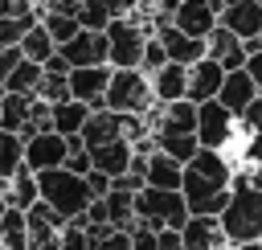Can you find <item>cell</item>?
I'll list each match as a JSON object with an SVG mask.
<instances>
[{
    "label": "cell",
    "instance_id": "cb8c5ba5",
    "mask_svg": "<svg viewBox=\"0 0 262 250\" xmlns=\"http://www.w3.org/2000/svg\"><path fill=\"white\" fill-rule=\"evenodd\" d=\"M0 246L4 250H29V217L25 209H4L0 213Z\"/></svg>",
    "mask_w": 262,
    "mask_h": 250
},
{
    "label": "cell",
    "instance_id": "8992f818",
    "mask_svg": "<svg viewBox=\"0 0 262 250\" xmlns=\"http://www.w3.org/2000/svg\"><path fill=\"white\" fill-rule=\"evenodd\" d=\"M237 135H242V127H237V115H233L229 107H221L217 98L196 102V143H201V148L225 152Z\"/></svg>",
    "mask_w": 262,
    "mask_h": 250
},
{
    "label": "cell",
    "instance_id": "484cf974",
    "mask_svg": "<svg viewBox=\"0 0 262 250\" xmlns=\"http://www.w3.org/2000/svg\"><path fill=\"white\" fill-rule=\"evenodd\" d=\"M37 197H41V189H37V172H33V168H20L16 176H8V184H4V201H8L12 209H29Z\"/></svg>",
    "mask_w": 262,
    "mask_h": 250
},
{
    "label": "cell",
    "instance_id": "5b68a950",
    "mask_svg": "<svg viewBox=\"0 0 262 250\" xmlns=\"http://www.w3.org/2000/svg\"><path fill=\"white\" fill-rule=\"evenodd\" d=\"M102 102H106L111 111H119V115H143V111L156 102L151 78H147L139 66H127V70H115V66H111V82H106Z\"/></svg>",
    "mask_w": 262,
    "mask_h": 250
},
{
    "label": "cell",
    "instance_id": "3957f363",
    "mask_svg": "<svg viewBox=\"0 0 262 250\" xmlns=\"http://www.w3.org/2000/svg\"><path fill=\"white\" fill-rule=\"evenodd\" d=\"M188 221V205L180 189H151L143 184L135 193V225L147 230H180Z\"/></svg>",
    "mask_w": 262,
    "mask_h": 250
},
{
    "label": "cell",
    "instance_id": "d6a6232c",
    "mask_svg": "<svg viewBox=\"0 0 262 250\" xmlns=\"http://www.w3.org/2000/svg\"><path fill=\"white\" fill-rule=\"evenodd\" d=\"M57 250H90L86 225H82V221H66V230H61V246H57Z\"/></svg>",
    "mask_w": 262,
    "mask_h": 250
},
{
    "label": "cell",
    "instance_id": "7bdbcfd3",
    "mask_svg": "<svg viewBox=\"0 0 262 250\" xmlns=\"http://www.w3.org/2000/svg\"><path fill=\"white\" fill-rule=\"evenodd\" d=\"M246 74H250V78H254V82H258V90H262V49H258V53H250V57H246Z\"/></svg>",
    "mask_w": 262,
    "mask_h": 250
},
{
    "label": "cell",
    "instance_id": "d6986e66",
    "mask_svg": "<svg viewBox=\"0 0 262 250\" xmlns=\"http://www.w3.org/2000/svg\"><path fill=\"white\" fill-rule=\"evenodd\" d=\"M90 164L115 180V176H123V172L131 168V143H127L123 135H119V139H106V143H94V148H90Z\"/></svg>",
    "mask_w": 262,
    "mask_h": 250
},
{
    "label": "cell",
    "instance_id": "9a60e30c",
    "mask_svg": "<svg viewBox=\"0 0 262 250\" xmlns=\"http://www.w3.org/2000/svg\"><path fill=\"white\" fill-rule=\"evenodd\" d=\"M221 82H225V66H221V61H213V57H201V61H192V66H188V94H184V98H192V102L217 98Z\"/></svg>",
    "mask_w": 262,
    "mask_h": 250
},
{
    "label": "cell",
    "instance_id": "d590c367",
    "mask_svg": "<svg viewBox=\"0 0 262 250\" xmlns=\"http://www.w3.org/2000/svg\"><path fill=\"white\" fill-rule=\"evenodd\" d=\"M242 164H254V168H262V131H250V135H246Z\"/></svg>",
    "mask_w": 262,
    "mask_h": 250
},
{
    "label": "cell",
    "instance_id": "bcb514c9",
    "mask_svg": "<svg viewBox=\"0 0 262 250\" xmlns=\"http://www.w3.org/2000/svg\"><path fill=\"white\" fill-rule=\"evenodd\" d=\"M0 98H4V82H0Z\"/></svg>",
    "mask_w": 262,
    "mask_h": 250
},
{
    "label": "cell",
    "instance_id": "30bf717a",
    "mask_svg": "<svg viewBox=\"0 0 262 250\" xmlns=\"http://www.w3.org/2000/svg\"><path fill=\"white\" fill-rule=\"evenodd\" d=\"M106 82H111V66H74L70 70V98H82L90 111L106 107L102 94H106Z\"/></svg>",
    "mask_w": 262,
    "mask_h": 250
},
{
    "label": "cell",
    "instance_id": "1f68e13d",
    "mask_svg": "<svg viewBox=\"0 0 262 250\" xmlns=\"http://www.w3.org/2000/svg\"><path fill=\"white\" fill-rule=\"evenodd\" d=\"M41 25L49 29V37H53L57 45H66V41L82 29V20H78V16H66V12H41Z\"/></svg>",
    "mask_w": 262,
    "mask_h": 250
},
{
    "label": "cell",
    "instance_id": "603a6c76",
    "mask_svg": "<svg viewBox=\"0 0 262 250\" xmlns=\"http://www.w3.org/2000/svg\"><path fill=\"white\" fill-rule=\"evenodd\" d=\"M86 119H90V107H86L82 98H61V102H53V131H61V135H82Z\"/></svg>",
    "mask_w": 262,
    "mask_h": 250
},
{
    "label": "cell",
    "instance_id": "52a82bcc",
    "mask_svg": "<svg viewBox=\"0 0 262 250\" xmlns=\"http://www.w3.org/2000/svg\"><path fill=\"white\" fill-rule=\"evenodd\" d=\"M151 33L160 37V45H164L168 61L192 66V61H201V57H205V37H192V33L176 29V25H172V16H151Z\"/></svg>",
    "mask_w": 262,
    "mask_h": 250
},
{
    "label": "cell",
    "instance_id": "4fadbf2b",
    "mask_svg": "<svg viewBox=\"0 0 262 250\" xmlns=\"http://www.w3.org/2000/svg\"><path fill=\"white\" fill-rule=\"evenodd\" d=\"M205 57H213V61H221L225 70H242L246 66V41L237 37V33H229L221 20L209 29V37H205Z\"/></svg>",
    "mask_w": 262,
    "mask_h": 250
},
{
    "label": "cell",
    "instance_id": "44dd1931",
    "mask_svg": "<svg viewBox=\"0 0 262 250\" xmlns=\"http://www.w3.org/2000/svg\"><path fill=\"white\" fill-rule=\"evenodd\" d=\"M143 180H147L151 189H180V180H184V164L156 148V152L147 156V164H143Z\"/></svg>",
    "mask_w": 262,
    "mask_h": 250
},
{
    "label": "cell",
    "instance_id": "7dc6e473",
    "mask_svg": "<svg viewBox=\"0 0 262 250\" xmlns=\"http://www.w3.org/2000/svg\"><path fill=\"white\" fill-rule=\"evenodd\" d=\"M0 250H4V246H0Z\"/></svg>",
    "mask_w": 262,
    "mask_h": 250
},
{
    "label": "cell",
    "instance_id": "e575fe53",
    "mask_svg": "<svg viewBox=\"0 0 262 250\" xmlns=\"http://www.w3.org/2000/svg\"><path fill=\"white\" fill-rule=\"evenodd\" d=\"M237 127H242V135H250V131H262V90H258V98L237 115Z\"/></svg>",
    "mask_w": 262,
    "mask_h": 250
},
{
    "label": "cell",
    "instance_id": "5bb4252c",
    "mask_svg": "<svg viewBox=\"0 0 262 250\" xmlns=\"http://www.w3.org/2000/svg\"><path fill=\"white\" fill-rule=\"evenodd\" d=\"M229 33H237L242 41L262 33V0H225L221 16H217Z\"/></svg>",
    "mask_w": 262,
    "mask_h": 250
},
{
    "label": "cell",
    "instance_id": "8fae6325",
    "mask_svg": "<svg viewBox=\"0 0 262 250\" xmlns=\"http://www.w3.org/2000/svg\"><path fill=\"white\" fill-rule=\"evenodd\" d=\"M66 164V135L61 131H37L25 139V168L45 172V168H61Z\"/></svg>",
    "mask_w": 262,
    "mask_h": 250
},
{
    "label": "cell",
    "instance_id": "2e32d148",
    "mask_svg": "<svg viewBox=\"0 0 262 250\" xmlns=\"http://www.w3.org/2000/svg\"><path fill=\"white\" fill-rule=\"evenodd\" d=\"M254 98H258V82L246 74V66H242V70H225V82H221V90H217V102L229 107L233 115H242Z\"/></svg>",
    "mask_w": 262,
    "mask_h": 250
},
{
    "label": "cell",
    "instance_id": "ffe728a7",
    "mask_svg": "<svg viewBox=\"0 0 262 250\" xmlns=\"http://www.w3.org/2000/svg\"><path fill=\"white\" fill-rule=\"evenodd\" d=\"M131 12H135V0H82L78 20H82V29H106L111 20L131 16Z\"/></svg>",
    "mask_w": 262,
    "mask_h": 250
},
{
    "label": "cell",
    "instance_id": "83f0119b",
    "mask_svg": "<svg viewBox=\"0 0 262 250\" xmlns=\"http://www.w3.org/2000/svg\"><path fill=\"white\" fill-rule=\"evenodd\" d=\"M20 53H25L29 61H41V66H45V61L57 53V41H53V37H49V29L37 20V25H33V29L20 37Z\"/></svg>",
    "mask_w": 262,
    "mask_h": 250
},
{
    "label": "cell",
    "instance_id": "60d3db41",
    "mask_svg": "<svg viewBox=\"0 0 262 250\" xmlns=\"http://www.w3.org/2000/svg\"><path fill=\"white\" fill-rule=\"evenodd\" d=\"M156 242H160V250H184L180 230H156Z\"/></svg>",
    "mask_w": 262,
    "mask_h": 250
},
{
    "label": "cell",
    "instance_id": "7c38bea8",
    "mask_svg": "<svg viewBox=\"0 0 262 250\" xmlns=\"http://www.w3.org/2000/svg\"><path fill=\"white\" fill-rule=\"evenodd\" d=\"M180 242H184V250H229L221 221L209 213H188V221L180 225Z\"/></svg>",
    "mask_w": 262,
    "mask_h": 250
},
{
    "label": "cell",
    "instance_id": "8d00e7d4",
    "mask_svg": "<svg viewBox=\"0 0 262 250\" xmlns=\"http://www.w3.org/2000/svg\"><path fill=\"white\" fill-rule=\"evenodd\" d=\"M131 250H160V242H156V230H147V225H135V230H131Z\"/></svg>",
    "mask_w": 262,
    "mask_h": 250
},
{
    "label": "cell",
    "instance_id": "4316f807",
    "mask_svg": "<svg viewBox=\"0 0 262 250\" xmlns=\"http://www.w3.org/2000/svg\"><path fill=\"white\" fill-rule=\"evenodd\" d=\"M20 168H25V135L0 127V180L16 176Z\"/></svg>",
    "mask_w": 262,
    "mask_h": 250
},
{
    "label": "cell",
    "instance_id": "b9f144b4",
    "mask_svg": "<svg viewBox=\"0 0 262 250\" xmlns=\"http://www.w3.org/2000/svg\"><path fill=\"white\" fill-rule=\"evenodd\" d=\"M33 12V0H0V16H25Z\"/></svg>",
    "mask_w": 262,
    "mask_h": 250
},
{
    "label": "cell",
    "instance_id": "ab89813d",
    "mask_svg": "<svg viewBox=\"0 0 262 250\" xmlns=\"http://www.w3.org/2000/svg\"><path fill=\"white\" fill-rule=\"evenodd\" d=\"M41 12H66V16H78V12H82V0H49Z\"/></svg>",
    "mask_w": 262,
    "mask_h": 250
},
{
    "label": "cell",
    "instance_id": "74e56055",
    "mask_svg": "<svg viewBox=\"0 0 262 250\" xmlns=\"http://www.w3.org/2000/svg\"><path fill=\"white\" fill-rule=\"evenodd\" d=\"M20 57H25V53H20V45H4V49H0V82L16 70V61H20Z\"/></svg>",
    "mask_w": 262,
    "mask_h": 250
},
{
    "label": "cell",
    "instance_id": "7a4b0ae2",
    "mask_svg": "<svg viewBox=\"0 0 262 250\" xmlns=\"http://www.w3.org/2000/svg\"><path fill=\"white\" fill-rule=\"evenodd\" d=\"M37 189H41V201H49L66 221L82 217V213H86V205L94 201V193H90L86 176L70 172L66 164H61V168H45V172H37Z\"/></svg>",
    "mask_w": 262,
    "mask_h": 250
},
{
    "label": "cell",
    "instance_id": "ee69618b",
    "mask_svg": "<svg viewBox=\"0 0 262 250\" xmlns=\"http://www.w3.org/2000/svg\"><path fill=\"white\" fill-rule=\"evenodd\" d=\"M233 250H262V238H258V242H237Z\"/></svg>",
    "mask_w": 262,
    "mask_h": 250
},
{
    "label": "cell",
    "instance_id": "ba28073f",
    "mask_svg": "<svg viewBox=\"0 0 262 250\" xmlns=\"http://www.w3.org/2000/svg\"><path fill=\"white\" fill-rule=\"evenodd\" d=\"M29 217V250H57L61 246V230H66V217L49 205V201H33L25 209Z\"/></svg>",
    "mask_w": 262,
    "mask_h": 250
},
{
    "label": "cell",
    "instance_id": "f1b7e54d",
    "mask_svg": "<svg viewBox=\"0 0 262 250\" xmlns=\"http://www.w3.org/2000/svg\"><path fill=\"white\" fill-rule=\"evenodd\" d=\"M37 82H41V61L20 57V61H16V70L4 78V90H16V94H37Z\"/></svg>",
    "mask_w": 262,
    "mask_h": 250
},
{
    "label": "cell",
    "instance_id": "7402d4cb",
    "mask_svg": "<svg viewBox=\"0 0 262 250\" xmlns=\"http://www.w3.org/2000/svg\"><path fill=\"white\" fill-rule=\"evenodd\" d=\"M106 201V221L115 225V230H135V193L131 189H119V184H111V193L102 197Z\"/></svg>",
    "mask_w": 262,
    "mask_h": 250
},
{
    "label": "cell",
    "instance_id": "f546056e",
    "mask_svg": "<svg viewBox=\"0 0 262 250\" xmlns=\"http://www.w3.org/2000/svg\"><path fill=\"white\" fill-rule=\"evenodd\" d=\"M37 98H45V102H61V98H70V70H45V66H41Z\"/></svg>",
    "mask_w": 262,
    "mask_h": 250
},
{
    "label": "cell",
    "instance_id": "f35d334b",
    "mask_svg": "<svg viewBox=\"0 0 262 250\" xmlns=\"http://www.w3.org/2000/svg\"><path fill=\"white\" fill-rule=\"evenodd\" d=\"M86 184H90V193H94V197H106V193H111V176H106V172H98V168H90V172H86Z\"/></svg>",
    "mask_w": 262,
    "mask_h": 250
},
{
    "label": "cell",
    "instance_id": "836d02e7",
    "mask_svg": "<svg viewBox=\"0 0 262 250\" xmlns=\"http://www.w3.org/2000/svg\"><path fill=\"white\" fill-rule=\"evenodd\" d=\"M164 61H168V53H164L160 37L151 33V37H147V45H143V61H139V70H143V74H151V70H160Z\"/></svg>",
    "mask_w": 262,
    "mask_h": 250
},
{
    "label": "cell",
    "instance_id": "e0dca14e",
    "mask_svg": "<svg viewBox=\"0 0 262 250\" xmlns=\"http://www.w3.org/2000/svg\"><path fill=\"white\" fill-rule=\"evenodd\" d=\"M172 25L192 37H209V29L217 25V8H213V0H180L172 12Z\"/></svg>",
    "mask_w": 262,
    "mask_h": 250
},
{
    "label": "cell",
    "instance_id": "d4e9b609",
    "mask_svg": "<svg viewBox=\"0 0 262 250\" xmlns=\"http://www.w3.org/2000/svg\"><path fill=\"white\" fill-rule=\"evenodd\" d=\"M33 98H37V94H16V90H4V98H0V127H8V131H25L29 111H33Z\"/></svg>",
    "mask_w": 262,
    "mask_h": 250
},
{
    "label": "cell",
    "instance_id": "9c48e42d",
    "mask_svg": "<svg viewBox=\"0 0 262 250\" xmlns=\"http://www.w3.org/2000/svg\"><path fill=\"white\" fill-rule=\"evenodd\" d=\"M57 53L70 61V70L74 66H102L106 61V33L102 29H78L66 45H57Z\"/></svg>",
    "mask_w": 262,
    "mask_h": 250
},
{
    "label": "cell",
    "instance_id": "f6af8a7d",
    "mask_svg": "<svg viewBox=\"0 0 262 250\" xmlns=\"http://www.w3.org/2000/svg\"><path fill=\"white\" fill-rule=\"evenodd\" d=\"M4 184H8V180H0V193H4Z\"/></svg>",
    "mask_w": 262,
    "mask_h": 250
},
{
    "label": "cell",
    "instance_id": "ac0fdd59",
    "mask_svg": "<svg viewBox=\"0 0 262 250\" xmlns=\"http://www.w3.org/2000/svg\"><path fill=\"white\" fill-rule=\"evenodd\" d=\"M147 78H151L156 102H172V98H184V94H188V66H180V61H164V66L151 70Z\"/></svg>",
    "mask_w": 262,
    "mask_h": 250
},
{
    "label": "cell",
    "instance_id": "277c9868",
    "mask_svg": "<svg viewBox=\"0 0 262 250\" xmlns=\"http://www.w3.org/2000/svg\"><path fill=\"white\" fill-rule=\"evenodd\" d=\"M102 33H106V61L115 70H127V66H139L143 61V45L151 37V20L139 16V12H131V16L111 20Z\"/></svg>",
    "mask_w": 262,
    "mask_h": 250
},
{
    "label": "cell",
    "instance_id": "6da1fadb",
    "mask_svg": "<svg viewBox=\"0 0 262 250\" xmlns=\"http://www.w3.org/2000/svg\"><path fill=\"white\" fill-rule=\"evenodd\" d=\"M217 221H221L229 246L262 238V189H254L237 168H233V180H229V201L217 213Z\"/></svg>",
    "mask_w": 262,
    "mask_h": 250
},
{
    "label": "cell",
    "instance_id": "4dcf8cb0",
    "mask_svg": "<svg viewBox=\"0 0 262 250\" xmlns=\"http://www.w3.org/2000/svg\"><path fill=\"white\" fill-rule=\"evenodd\" d=\"M151 139H156L160 152H168V156L180 160V164H188V160L196 156V148H201V143H196V131H184V135H151Z\"/></svg>",
    "mask_w": 262,
    "mask_h": 250
}]
</instances>
